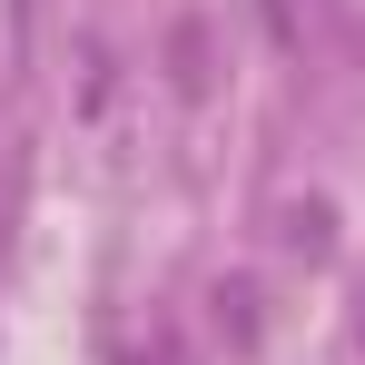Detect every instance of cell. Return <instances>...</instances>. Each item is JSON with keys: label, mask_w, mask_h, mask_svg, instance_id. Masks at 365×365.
I'll use <instances>...</instances> for the list:
<instances>
[{"label": "cell", "mask_w": 365, "mask_h": 365, "mask_svg": "<svg viewBox=\"0 0 365 365\" xmlns=\"http://www.w3.org/2000/svg\"><path fill=\"white\" fill-rule=\"evenodd\" d=\"M178 89H207V40L178 30Z\"/></svg>", "instance_id": "obj_1"}]
</instances>
